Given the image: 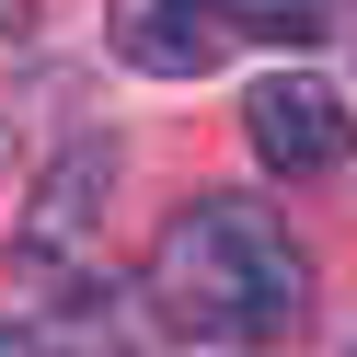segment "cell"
Wrapping results in <instances>:
<instances>
[{"label":"cell","mask_w":357,"mask_h":357,"mask_svg":"<svg viewBox=\"0 0 357 357\" xmlns=\"http://www.w3.org/2000/svg\"><path fill=\"white\" fill-rule=\"evenodd\" d=\"M150 300L185 334H219V346H288L311 323V254L288 242V219L265 196H196L162 219Z\"/></svg>","instance_id":"cell-1"},{"label":"cell","mask_w":357,"mask_h":357,"mask_svg":"<svg viewBox=\"0 0 357 357\" xmlns=\"http://www.w3.org/2000/svg\"><path fill=\"white\" fill-rule=\"evenodd\" d=\"M104 196H116V150H104V139H70L47 173H35V208H24V265H35V277H70L81 288V254H93ZM47 300H58V288H47Z\"/></svg>","instance_id":"cell-2"},{"label":"cell","mask_w":357,"mask_h":357,"mask_svg":"<svg viewBox=\"0 0 357 357\" xmlns=\"http://www.w3.org/2000/svg\"><path fill=\"white\" fill-rule=\"evenodd\" d=\"M242 139H254L265 173H334V162L357 150V116H346L334 81L277 70V81H254V104H242Z\"/></svg>","instance_id":"cell-3"},{"label":"cell","mask_w":357,"mask_h":357,"mask_svg":"<svg viewBox=\"0 0 357 357\" xmlns=\"http://www.w3.org/2000/svg\"><path fill=\"white\" fill-rule=\"evenodd\" d=\"M231 0H116V58L150 81H208L231 58Z\"/></svg>","instance_id":"cell-4"},{"label":"cell","mask_w":357,"mask_h":357,"mask_svg":"<svg viewBox=\"0 0 357 357\" xmlns=\"http://www.w3.org/2000/svg\"><path fill=\"white\" fill-rule=\"evenodd\" d=\"M334 12H346V0H231V24H242V35H277V47L334 35Z\"/></svg>","instance_id":"cell-5"},{"label":"cell","mask_w":357,"mask_h":357,"mask_svg":"<svg viewBox=\"0 0 357 357\" xmlns=\"http://www.w3.org/2000/svg\"><path fill=\"white\" fill-rule=\"evenodd\" d=\"M0 357H58V334H0Z\"/></svg>","instance_id":"cell-6"}]
</instances>
